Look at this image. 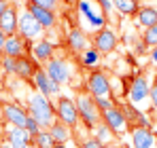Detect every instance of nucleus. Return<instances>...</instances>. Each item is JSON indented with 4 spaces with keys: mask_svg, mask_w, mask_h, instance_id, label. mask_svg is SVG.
Masks as SVG:
<instances>
[{
    "mask_svg": "<svg viewBox=\"0 0 157 148\" xmlns=\"http://www.w3.org/2000/svg\"><path fill=\"white\" fill-rule=\"evenodd\" d=\"M17 24H19V6L11 2V6L0 15V30L6 36H13L17 34Z\"/></svg>",
    "mask_w": 157,
    "mask_h": 148,
    "instance_id": "412c9836",
    "label": "nucleus"
},
{
    "mask_svg": "<svg viewBox=\"0 0 157 148\" xmlns=\"http://www.w3.org/2000/svg\"><path fill=\"white\" fill-rule=\"evenodd\" d=\"M9 6H11V0H0V15H2Z\"/></svg>",
    "mask_w": 157,
    "mask_h": 148,
    "instance_id": "c9c22d12",
    "label": "nucleus"
},
{
    "mask_svg": "<svg viewBox=\"0 0 157 148\" xmlns=\"http://www.w3.org/2000/svg\"><path fill=\"white\" fill-rule=\"evenodd\" d=\"M0 110H2V123H11L15 127H24L30 119L26 106L17 104V102H0Z\"/></svg>",
    "mask_w": 157,
    "mask_h": 148,
    "instance_id": "9d476101",
    "label": "nucleus"
},
{
    "mask_svg": "<svg viewBox=\"0 0 157 148\" xmlns=\"http://www.w3.org/2000/svg\"><path fill=\"white\" fill-rule=\"evenodd\" d=\"M53 144H55V142H53L51 133H49L47 129H40V133L32 138V146L34 148H53Z\"/></svg>",
    "mask_w": 157,
    "mask_h": 148,
    "instance_id": "bb28decb",
    "label": "nucleus"
},
{
    "mask_svg": "<svg viewBox=\"0 0 157 148\" xmlns=\"http://www.w3.org/2000/svg\"><path fill=\"white\" fill-rule=\"evenodd\" d=\"M89 133H91L96 140H100L104 146L113 144V131H110V129H108L104 123H98L96 127H94V129H91V131H89Z\"/></svg>",
    "mask_w": 157,
    "mask_h": 148,
    "instance_id": "a878e982",
    "label": "nucleus"
},
{
    "mask_svg": "<svg viewBox=\"0 0 157 148\" xmlns=\"http://www.w3.org/2000/svg\"><path fill=\"white\" fill-rule=\"evenodd\" d=\"M149 102H151V106L157 110V78L151 83V93H149Z\"/></svg>",
    "mask_w": 157,
    "mask_h": 148,
    "instance_id": "f704fd0d",
    "label": "nucleus"
},
{
    "mask_svg": "<svg viewBox=\"0 0 157 148\" xmlns=\"http://www.w3.org/2000/svg\"><path fill=\"white\" fill-rule=\"evenodd\" d=\"M0 68L6 74L15 76V59L13 57H6V55H0Z\"/></svg>",
    "mask_w": 157,
    "mask_h": 148,
    "instance_id": "c756f323",
    "label": "nucleus"
},
{
    "mask_svg": "<svg viewBox=\"0 0 157 148\" xmlns=\"http://www.w3.org/2000/svg\"><path fill=\"white\" fill-rule=\"evenodd\" d=\"M117 106L123 110V114H125V119H128L130 127H151V121H149V117H147L142 110H138V106L130 104L128 99H125V102H119Z\"/></svg>",
    "mask_w": 157,
    "mask_h": 148,
    "instance_id": "aec40b11",
    "label": "nucleus"
},
{
    "mask_svg": "<svg viewBox=\"0 0 157 148\" xmlns=\"http://www.w3.org/2000/svg\"><path fill=\"white\" fill-rule=\"evenodd\" d=\"M53 148H70L68 144H53Z\"/></svg>",
    "mask_w": 157,
    "mask_h": 148,
    "instance_id": "a19ab883",
    "label": "nucleus"
},
{
    "mask_svg": "<svg viewBox=\"0 0 157 148\" xmlns=\"http://www.w3.org/2000/svg\"><path fill=\"white\" fill-rule=\"evenodd\" d=\"M100 59H102V53L96 49V47H89V49H85L83 53H78V61H81L83 68L96 70V68L100 66Z\"/></svg>",
    "mask_w": 157,
    "mask_h": 148,
    "instance_id": "393cba45",
    "label": "nucleus"
},
{
    "mask_svg": "<svg viewBox=\"0 0 157 148\" xmlns=\"http://www.w3.org/2000/svg\"><path fill=\"white\" fill-rule=\"evenodd\" d=\"M47 131L51 133V138H53L55 144H68L70 138H72V129H70L68 125H64L62 121H57V119L51 123V127H49Z\"/></svg>",
    "mask_w": 157,
    "mask_h": 148,
    "instance_id": "5701e85b",
    "label": "nucleus"
},
{
    "mask_svg": "<svg viewBox=\"0 0 157 148\" xmlns=\"http://www.w3.org/2000/svg\"><path fill=\"white\" fill-rule=\"evenodd\" d=\"M26 110L28 114L40 125L43 129H49L51 123L55 121V106H53V99L40 95L38 91H32L28 93L26 98Z\"/></svg>",
    "mask_w": 157,
    "mask_h": 148,
    "instance_id": "f257e3e1",
    "label": "nucleus"
},
{
    "mask_svg": "<svg viewBox=\"0 0 157 148\" xmlns=\"http://www.w3.org/2000/svg\"><path fill=\"white\" fill-rule=\"evenodd\" d=\"M30 45L26 38H21L19 34H13V36H6V43H4V49H2V55L6 57H24V55H30Z\"/></svg>",
    "mask_w": 157,
    "mask_h": 148,
    "instance_id": "dca6fc26",
    "label": "nucleus"
},
{
    "mask_svg": "<svg viewBox=\"0 0 157 148\" xmlns=\"http://www.w3.org/2000/svg\"><path fill=\"white\" fill-rule=\"evenodd\" d=\"M53 106H55V119H57V121H62L64 125H68L72 131L81 125V123H78V112H77L75 98L57 95V98L53 99Z\"/></svg>",
    "mask_w": 157,
    "mask_h": 148,
    "instance_id": "423d86ee",
    "label": "nucleus"
},
{
    "mask_svg": "<svg viewBox=\"0 0 157 148\" xmlns=\"http://www.w3.org/2000/svg\"><path fill=\"white\" fill-rule=\"evenodd\" d=\"M134 21H136L138 28H142V30H147V28L155 25L157 24V6H153V4H142V6H140V11L136 13Z\"/></svg>",
    "mask_w": 157,
    "mask_h": 148,
    "instance_id": "4be33fe9",
    "label": "nucleus"
},
{
    "mask_svg": "<svg viewBox=\"0 0 157 148\" xmlns=\"http://www.w3.org/2000/svg\"><path fill=\"white\" fill-rule=\"evenodd\" d=\"M94 2H96V4L102 9V13H104L106 17L113 13V0H94Z\"/></svg>",
    "mask_w": 157,
    "mask_h": 148,
    "instance_id": "72a5a7b5",
    "label": "nucleus"
},
{
    "mask_svg": "<svg viewBox=\"0 0 157 148\" xmlns=\"http://www.w3.org/2000/svg\"><path fill=\"white\" fill-rule=\"evenodd\" d=\"M66 47H68V51H72V53H83L85 49L91 47V38L78 25H72L68 30V34H66Z\"/></svg>",
    "mask_w": 157,
    "mask_h": 148,
    "instance_id": "f3484780",
    "label": "nucleus"
},
{
    "mask_svg": "<svg viewBox=\"0 0 157 148\" xmlns=\"http://www.w3.org/2000/svg\"><path fill=\"white\" fill-rule=\"evenodd\" d=\"M140 40L144 43V47L149 49H153V47H157V24L151 25V28H147V30H142V36H140Z\"/></svg>",
    "mask_w": 157,
    "mask_h": 148,
    "instance_id": "cd10ccee",
    "label": "nucleus"
},
{
    "mask_svg": "<svg viewBox=\"0 0 157 148\" xmlns=\"http://www.w3.org/2000/svg\"><path fill=\"white\" fill-rule=\"evenodd\" d=\"M85 91L91 95V98H110L113 93V85H110V78L104 70L96 68V70H89L87 78H85Z\"/></svg>",
    "mask_w": 157,
    "mask_h": 148,
    "instance_id": "20e7f679",
    "label": "nucleus"
},
{
    "mask_svg": "<svg viewBox=\"0 0 157 148\" xmlns=\"http://www.w3.org/2000/svg\"><path fill=\"white\" fill-rule=\"evenodd\" d=\"M28 2H30V0H13V4H17L19 9H21V6H26Z\"/></svg>",
    "mask_w": 157,
    "mask_h": 148,
    "instance_id": "58836bf2",
    "label": "nucleus"
},
{
    "mask_svg": "<svg viewBox=\"0 0 157 148\" xmlns=\"http://www.w3.org/2000/svg\"><path fill=\"white\" fill-rule=\"evenodd\" d=\"M75 104H77V112H78V123L87 131H91L98 123H102V112L98 110L96 99L87 91H78L77 98H75Z\"/></svg>",
    "mask_w": 157,
    "mask_h": 148,
    "instance_id": "f03ea898",
    "label": "nucleus"
},
{
    "mask_svg": "<svg viewBox=\"0 0 157 148\" xmlns=\"http://www.w3.org/2000/svg\"><path fill=\"white\" fill-rule=\"evenodd\" d=\"M30 85H32L34 91H38L40 95H45V98H49V99H55L57 95H62V87L49 78V74L43 70V66L36 70V74H34V78H32Z\"/></svg>",
    "mask_w": 157,
    "mask_h": 148,
    "instance_id": "f8f14e48",
    "label": "nucleus"
},
{
    "mask_svg": "<svg viewBox=\"0 0 157 148\" xmlns=\"http://www.w3.org/2000/svg\"><path fill=\"white\" fill-rule=\"evenodd\" d=\"M40 68V64L32 57V55H24V57H17L15 59V76L24 83H32L36 70Z\"/></svg>",
    "mask_w": 157,
    "mask_h": 148,
    "instance_id": "a211bd4d",
    "label": "nucleus"
},
{
    "mask_svg": "<svg viewBox=\"0 0 157 148\" xmlns=\"http://www.w3.org/2000/svg\"><path fill=\"white\" fill-rule=\"evenodd\" d=\"M149 55H151V61H153V64H155V66H157V47H153Z\"/></svg>",
    "mask_w": 157,
    "mask_h": 148,
    "instance_id": "4c0bfd02",
    "label": "nucleus"
},
{
    "mask_svg": "<svg viewBox=\"0 0 157 148\" xmlns=\"http://www.w3.org/2000/svg\"><path fill=\"white\" fill-rule=\"evenodd\" d=\"M2 125V140L9 142L15 148H30L32 146V135L24 127H15L11 123H0Z\"/></svg>",
    "mask_w": 157,
    "mask_h": 148,
    "instance_id": "ddd939ff",
    "label": "nucleus"
},
{
    "mask_svg": "<svg viewBox=\"0 0 157 148\" xmlns=\"http://www.w3.org/2000/svg\"><path fill=\"white\" fill-rule=\"evenodd\" d=\"M128 135L132 148H157V133L151 127H130Z\"/></svg>",
    "mask_w": 157,
    "mask_h": 148,
    "instance_id": "4468645a",
    "label": "nucleus"
},
{
    "mask_svg": "<svg viewBox=\"0 0 157 148\" xmlns=\"http://www.w3.org/2000/svg\"><path fill=\"white\" fill-rule=\"evenodd\" d=\"M26 9L34 15V19L40 24V28L45 30V32H49V30H55L57 25H59V19H57V15H55V11H47V9H40V6H36V4H30L28 2Z\"/></svg>",
    "mask_w": 157,
    "mask_h": 148,
    "instance_id": "6ab92c4d",
    "label": "nucleus"
},
{
    "mask_svg": "<svg viewBox=\"0 0 157 148\" xmlns=\"http://www.w3.org/2000/svg\"><path fill=\"white\" fill-rule=\"evenodd\" d=\"M149 93H151V80L149 76L142 72H136L130 78L128 83V89H125V99L134 104V106H140L149 99Z\"/></svg>",
    "mask_w": 157,
    "mask_h": 148,
    "instance_id": "7ed1b4c3",
    "label": "nucleus"
},
{
    "mask_svg": "<svg viewBox=\"0 0 157 148\" xmlns=\"http://www.w3.org/2000/svg\"><path fill=\"white\" fill-rule=\"evenodd\" d=\"M138 2H140V0H138Z\"/></svg>",
    "mask_w": 157,
    "mask_h": 148,
    "instance_id": "c03bdc74",
    "label": "nucleus"
},
{
    "mask_svg": "<svg viewBox=\"0 0 157 148\" xmlns=\"http://www.w3.org/2000/svg\"><path fill=\"white\" fill-rule=\"evenodd\" d=\"M102 123L113 131L115 138H123V135H128V131H130V123H128L123 110H121L117 104H115L113 108H108V110L102 112Z\"/></svg>",
    "mask_w": 157,
    "mask_h": 148,
    "instance_id": "1a4fd4ad",
    "label": "nucleus"
},
{
    "mask_svg": "<svg viewBox=\"0 0 157 148\" xmlns=\"http://www.w3.org/2000/svg\"><path fill=\"white\" fill-rule=\"evenodd\" d=\"M0 123H2V110H0Z\"/></svg>",
    "mask_w": 157,
    "mask_h": 148,
    "instance_id": "37998d69",
    "label": "nucleus"
},
{
    "mask_svg": "<svg viewBox=\"0 0 157 148\" xmlns=\"http://www.w3.org/2000/svg\"><path fill=\"white\" fill-rule=\"evenodd\" d=\"M43 70L49 74V78H51L53 83H57L59 87L62 85H68L70 80H72V66L68 64V59L66 57H62V55H53L51 59L43 66Z\"/></svg>",
    "mask_w": 157,
    "mask_h": 148,
    "instance_id": "39448f33",
    "label": "nucleus"
},
{
    "mask_svg": "<svg viewBox=\"0 0 157 148\" xmlns=\"http://www.w3.org/2000/svg\"><path fill=\"white\" fill-rule=\"evenodd\" d=\"M78 148H106V146L100 142V140H96L91 133H87V135L78 142Z\"/></svg>",
    "mask_w": 157,
    "mask_h": 148,
    "instance_id": "c85d7f7f",
    "label": "nucleus"
},
{
    "mask_svg": "<svg viewBox=\"0 0 157 148\" xmlns=\"http://www.w3.org/2000/svg\"><path fill=\"white\" fill-rule=\"evenodd\" d=\"M30 55H32L40 66H45L53 55H55V45H53V40H49L47 36L34 40V43L30 45Z\"/></svg>",
    "mask_w": 157,
    "mask_h": 148,
    "instance_id": "2eb2a0df",
    "label": "nucleus"
},
{
    "mask_svg": "<svg viewBox=\"0 0 157 148\" xmlns=\"http://www.w3.org/2000/svg\"><path fill=\"white\" fill-rule=\"evenodd\" d=\"M106 148H125V146H119V144H108Z\"/></svg>",
    "mask_w": 157,
    "mask_h": 148,
    "instance_id": "79ce46f5",
    "label": "nucleus"
},
{
    "mask_svg": "<svg viewBox=\"0 0 157 148\" xmlns=\"http://www.w3.org/2000/svg\"><path fill=\"white\" fill-rule=\"evenodd\" d=\"M17 34L21 38H26L28 43H34L38 38L45 36V30L40 28V24L34 19V15L28 11L26 6L19 9V24H17Z\"/></svg>",
    "mask_w": 157,
    "mask_h": 148,
    "instance_id": "6e6552de",
    "label": "nucleus"
},
{
    "mask_svg": "<svg viewBox=\"0 0 157 148\" xmlns=\"http://www.w3.org/2000/svg\"><path fill=\"white\" fill-rule=\"evenodd\" d=\"M140 2L138 0H113V9L123 15V17H136V13L140 11Z\"/></svg>",
    "mask_w": 157,
    "mask_h": 148,
    "instance_id": "b1692460",
    "label": "nucleus"
},
{
    "mask_svg": "<svg viewBox=\"0 0 157 148\" xmlns=\"http://www.w3.org/2000/svg\"><path fill=\"white\" fill-rule=\"evenodd\" d=\"M94 99H96V106H98V110H100V112H104V110L113 108V106L117 104L113 98H94Z\"/></svg>",
    "mask_w": 157,
    "mask_h": 148,
    "instance_id": "2f4dec72",
    "label": "nucleus"
},
{
    "mask_svg": "<svg viewBox=\"0 0 157 148\" xmlns=\"http://www.w3.org/2000/svg\"><path fill=\"white\" fill-rule=\"evenodd\" d=\"M0 148H15V146H11L9 142H4V140H2V142H0Z\"/></svg>",
    "mask_w": 157,
    "mask_h": 148,
    "instance_id": "ea45409f",
    "label": "nucleus"
},
{
    "mask_svg": "<svg viewBox=\"0 0 157 148\" xmlns=\"http://www.w3.org/2000/svg\"><path fill=\"white\" fill-rule=\"evenodd\" d=\"M4 43H6V34L0 30V55H2V49H4Z\"/></svg>",
    "mask_w": 157,
    "mask_h": 148,
    "instance_id": "e433bc0d",
    "label": "nucleus"
},
{
    "mask_svg": "<svg viewBox=\"0 0 157 148\" xmlns=\"http://www.w3.org/2000/svg\"><path fill=\"white\" fill-rule=\"evenodd\" d=\"M30 4H36L40 9H47V11H55L59 0H30Z\"/></svg>",
    "mask_w": 157,
    "mask_h": 148,
    "instance_id": "7c9ffc66",
    "label": "nucleus"
},
{
    "mask_svg": "<svg viewBox=\"0 0 157 148\" xmlns=\"http://www.w3.org/2000/svg\"><path fill=\"white\" fill-rule=\"evenodd\" d=\"M117 45H119V34L115 32V28L104 25L102 30L94 32V36H91V47H96L102 55L113 53V51L117 49Z\"/></svg>",
    "mask_w": 157,
    "mask_h": 148,
    "instance_id": "9b49d317",
    "label": "nucleus"
},
{
    "mask_svg": "<svg viewBox=\"0 0 157 148\" xmlns=\"http://www.w3.org/2000/svg\"><path fill=\"white\" fill-rule=\"evenodd\" d=\"M77 11L85 17V21L89 24L91 32H98L104 25H108V17L102 13V9L94 0H77Z\"/></svg>",
    "mask_w": 157,
    "mask_h": 148,
    "instance_id": "0eeeda50",
    "label": "nucleus"
},
{
    "mask_svg": "<svg viewBox=\"0 0 157 148\" xmlns=\"http://www.w3.org/2000/svg\"><path fill=\"white\" fill-rule=\"evenodd\" d=\"M40 129H43V127L36 123V121H34L32 117L28 119V123H26V131L30 133V135H32V138H34V135H38V133H40Z\"/></svg>",
    "mask_w": 157,
    "mask_h": 148,
    "instance_id": "473e14b6",
    "label": "nucleus"
}]
</instances>
